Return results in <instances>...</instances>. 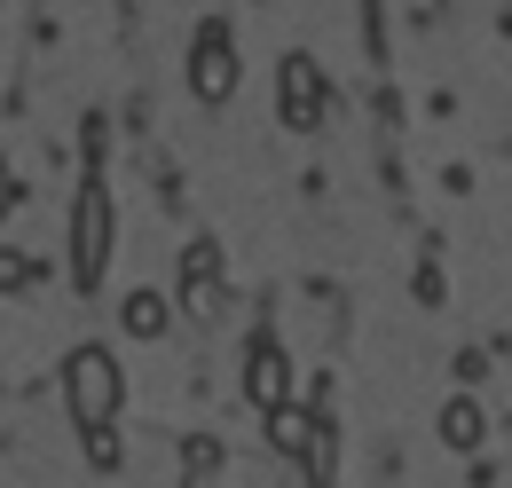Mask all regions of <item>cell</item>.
<instances>
[{
  "instance_id": "2",
  "label": "cell",
  "mask_w": 512,
  "mask_h": 488,
  "mask_svg": "<svg viewBox=\"0 0 512 488\" xmlns=\"http://www.w3.org/2000/svg\"><path fill=\"white\" fill-rule=\"evenodd\" d=\"M268 441H276V457H300L308 473H331V433L308 402H284V410H268Z\"/></svg>"
},
{
  "instance_id": "3",
  "label": "cell",
  "mask_w": 512,
  "mask_h": 488,
  "mask_svg": "<svg viewBox=\"0 0 512 488\" xmlns=\"http://www.w3.org/2000/svg\"><path fill=\"white\" fill-rule=\"evenodd\" d=\"M103 252H111V205H103V189H79V213H71V276L87 284L103 268Z\"/></svg>"
},
{
  "instance_id": "7",
  "label": "cell",
  "mask_w": 512,
  "mask_h": 488,
  "mask_svg": "<svg viewBox=\"0 0 512 488\" xmlns=\"http://www.w3.org/2000/svg\"><path fill=\"white\" fill-rule=\"evenodd\" d=\"M442 441H449V449H473V441H481V402L457 394V402L442 410Z\"/></svg>"
},
{
  "instance_id": "6",
  "label": "cell",
  "mask_w": 512,
  "mask_h": 488,
  "mask_svg": "<svg viewBox=\"0 0 512 488\" xmlns=\"http://www.w3.org/2000/svg\"><path fill=\"white\" fill-rule=\"evenodd\" d=\"M316 111H323V79H316V63H308V56H292V63H284V119L316 126Z\"/></svg>"
},
{
  "instance_id": "1",
  "label": "cell",
  "mask_w": 512,
  "mask_h": 488,
  "mask_svg": "<svg viewBox=\"0 0 512 488\" xmlns=\"http://www.w3.org/2000/svg\"><path fill=\"white\" fill-rule=\"evenodd\" d=\"M119 402H127L119 363H111L103 347H71V355H64V410L79 418V433H111Z\"/></svg>"
},
{
  "instance_id": "10",
  "label": "cell",
  "mask_w": 512,
  "mask_h": 488,
  "mask_svg": "<svg viewBox=\"0 0 512 488\" xmlns=\"http://www.w3.org/2000/svg\"><path fill=\"white\" fill-rule=\"evenodd\" d=\"M0 205H8V166H0Z\"/></svg>"
},
{
  "instance_id": "8",
  "label": "cell",
  "mask_w": 512,
  "mask_h": 488,
  "mask_svg": "<svg viewBox=\"0 0 512 488\" xmlns=\"http://www.w3.org/2000/svg\"><path fill=\"white\" fill-rule=\"evenodd\" d=\"M127 331L158 339V331H166V300H158V292H134V300H127Z\"/></svg>"
},
{
  "instance_id": "4",
  "label": "cell",
  "mask_w": 512,
  "mask_h": 488,
  "mask_svg": "<svg viewBox=\"0 0 512 488\" xmlns=\"http://www.w3.org/2000/svg\"><path fill=\"white\" fill-rule=\"evenodd\" d=\"M190 87L205 95V103H221L229 87H237V56H229V32H205L190 56Z\"/></svg>"
},
{
  "instance_id": "5",
  "label": "cell",
  "mask_w": 512,
  "mask_h": 488,
  "mask_svg": "<svg viewBox=\"0 0 512 488\" xmlns=\"http://www.w3.org/2000/svg\"><path fill=\"white\" fill-rule=\"evenodd\" d=\"M245 394H253L260 410H284V402H292V363H284L276 347H253V355H245Z\"/></svg>"
},
{
  "instance_id": "9",
  "label": "cell",
  "mask_w": 512,
  "mask_h": 488,
  "mask_svg": "<svg viewBox=\"0 0 512 488\" xmlns=\"http://www.w3.org/2000/svg\"><path fill=\"white\" fill-rule=\"evenodd\" d=\"M87 457H95V465L111 473V465H119V441H111V433H87Z\"/></svg>"
}]
</instances>
